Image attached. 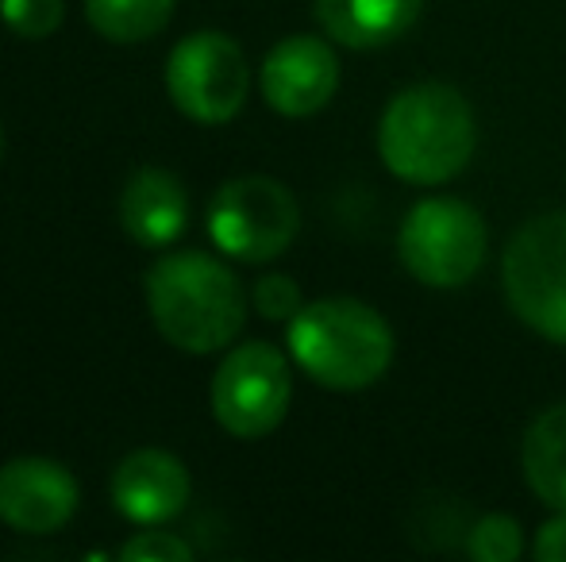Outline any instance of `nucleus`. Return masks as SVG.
Wrapping results in <instances>:
<instances>
[{
  "mask_svg": "<svg viewBox=\"0 0 566 562\" xmlns=\"http://www.w3.org/2000/svg\"><path fill=\"white\" fill-rule=\"evenodd\" d=\"M147 308L166 343L186 354H212L243 331L247 297L235 274L205 251L155 258L147 271Z\"/></svg>",
  "mask_w": 566,
  "mask_h": 562,
  "instance_id": "obj_1",
  "label": "nucleus"
},
{
  "mask_svg": "<svg viewBox=\"0 0 566 562\" xmlns=\"http://www.w3.org/2000/svg\"><path fill=\"white\" fill-rule=\"evenodd\" d=\"M474 113L451 85L424 82L401 89L378 124V155L409 185H443L474 155Z\"/></svg>",
  "mask_w": 566,
  "mask_h": 562,
  "instance_id": "obj_2",
  "label": "nucleus"
},
{
  "mask_svg": "<svg viewBox=\"0 0 566 562\" xmlns=\"http://www.w3.org/2000/svg\"><path fill=\"white\" fill-rule=\"evenodd\" d=\"M290 354L316 385L355 393L374 385L394 362V331L378 308L350 297L301 305L290 320Z\"/></svg>",
  "mask_w": 566,
  "mask_h": 562,
  "instance_id": "obj_3",
  "label": "nucleus"
},
{
  "mask_svg": "<svg viewBox=\"0 0 566 562\" xmlns=\"http://www.w3.org/2000/svg\"><path fill=\"white\" fill-rule=\"evenodd\" d=\"M501 282L521 324L566 343V212H544L509 240Z\"/></svg>",
  "mask_w": 566,
  "mask_h": 562,
  "instance_id": "obj_4",
  "label": "nucleus"
},
{
  "mask_svg": "<svg viewBox=\"0 0 566 562\" xmlns=\"http://www.w3.org/2000/svg\"><path fill=\"white\" fill-rule=\"evenodd\" d=\"M485 224L470 204L451 197H428L405 216L397 255L405 271L432 289H459L485 258Z\"/></svg>",
  "mask_w": 566,
  "mask_h": 562,
  "instance_id": "obj_5",
  "label": "nucleus"
},
{
  "mask_svg": "<svg viewBox=\"0 0 566 562\" xmlns=\"http://www.w3.org/2000/svg\"><path fill=\"white\" fill-rule=\"evenodd\" d=\"M301 227L293 193L274 178H235L209 204V235L220 255L239 263H270L285 255Z\"/></svg>",
  "mask_w": 566,
  "mask_h": 562,
  "instance_id": "obj_6",
  "label": "nucleus"
},
{
  "mask_svg": "<svg viewBox=\"0 0 566 562\" xmlns=\"http://www.w3.org/2000/svg\"><path fill=\"white\" fill-rule=\"evenodd\" d=\"M247 54L224 31H193L166 59V93L197 124H228L247 105Z\"/></svg>",
  "mask_w": 566,
  "mask_h": 562,
  "instance_id": "obj_7",
  "label": "nucleus"
},
{
  "mask_svg": "<svg viewBox=\"0 0 566 562\" xmlns=\"http://www.w3.org/2000/svg\"><path fill=\"white\" fill-rule=\"evenodd\" d=\"M212 416L235 439H262L290 413L293 374L277 347L243 343L228 351L212 378Z\"/></svg>",
  "mask_w": 566,
  "mask_h": 562,
  "instance_id": "obj_8",
  "label": "nucleus"
},
{
  "mask_svg": "<svg viewBox=\"0 0 566 562\" xmlns=\"http://www.w3.org/2000/svg\"><path fill=\"white\" fill-rule=\"evenodd\" d=\"M262 97L282 116H313L336 97L339 89V59L324 39L290 35L262 62Z\"/></svg>",
  "mask_w": 566,
  "mask_h": 562,
  "instance_id": "obj_9",
  "label": "nucleus"
},
{
  "mask_svg": "<svg viewBox=\"0 0 566 562\" xmlns=\"http://www.w3.org/2000/svg\"><path fill=\"white\" fill-rule=\"evenodd\" d=\"M77 512V481L54 458H12L0 466V520L15 532L51 536Z\"/></svg>",
  "mask_w": 566,
  "mask_h": 562,
  "instance_id": "obj_10",
  "label": "nucleus"
},
{
  "mask_svg": "<svg viewBox=\"0 0 566 562\" xmlns=\"http://www.w3.org/2000/svg\"><path fill=\"white\" fill-rule=\"evenodd\" d=\"M189 501V470L170 450H132L113 470V505L124 520L155 528L174 520Z\"/></svg>",
  "mask_w": 566,
  "mask_h": 562,
  "instance_id": "obj_11",
  "label": "nucleus"
},
{
  "mask_svg": "<svg viewBox=\"0 0 566 562\" xmlns=\"http://www.w3.org/2000/svg\"><path fill=\"white\" fill-rule=\"evenodd\" d=\"M119 224L139 247L163 251L186 232L189 224V197L174 173L147 166L135 170L132 181L119 193Z\"/></svg>",
  "mask_w": 566,
  "mask_h": 562,
  "instance_id": "obj_12",
  "label": "nucleus"
},
{
  "mask_svg": "<svg viewBox=\"0 0 566 562\" xmlns=\"http://www.w3.org/2000/svg\"><path fill=\"white\" fill-rule=\"evenodd\" d=\"M424 0H316V20L328 39L350 51H374L417 23Z\"/></svg>",
  "mask_w": 566,
  "mask_h": 562,
  "instance_id": "obj_13",
  "label": "nucleus"
},
{
  "mask_svg": "<svg viewBox=\"0 0 566 562\" xmlns=\"http://www.w3.org/2000/svg\"><path fill=\"white\" fill-rule=\"evenodd\" d=\"M524 481L544 505L566 512V405L539 413L524 432Z\"/></svg>",
  "mask_w": 566,
  "mask_h": 562,
  "instance_id": "obj_14",
  "label": "nucleus"
},
{
  "mask_svg": "<svg viewBox=\"0 0 566 562\" xmlns=\"http://www.w3.org/2000/svg\"><path fill=\"white\" fill-rule=\"evenodd\" d=\"M174 0H85V20L108 43H143L170 23Z\"/></svg>",
  "mask_w": 566,
  "mask_h": 562,
  "instance_id": "obj_15",
  "label": "nucleus"
},
{
  "mask_svg": "<svg viewBox=\"0 0 566 562\" xmlns=\"http://www.w3.org/2000/svg\"><path fill=\"white\" fill-rule=\"evenodd\" d=\"M470 555L478 562H516L524 551V536L521 524L513 517H501V512H490L482 517L474 528H470Z\"/></svg>",
  "mask_w": 566,
  "mask_h": 562,
  "instance_id": "obj_16",
  "label": "nucleus"
},
{
  "mask_svg": "<svg viewBox=\"0 0 566 562\" xmlns=\"http://www.w3.org/2000/svg\"><path fill=\"white\" fill-rule=\"evenodd\" d=\"M62 15V0H0V20L23 39H46L59 31Z\"/></svg>",
  "mask_w": 566,
  "mask_h": 562,
  "instance_id": "obj_17",
  "label": "nucleus"
},
{
  "mask_svg": "<svg viewBox=\"0 0 566 562\" xmlns=\"http://www.w3.org/2000/svg\"><path fill=\"white\" fill-rule=\"evenodd\" d=\"M124 562H193V548L174 532H139L119 548Z\"/></svg>",
  "mask_w": 566,
  "mask_h": 562,
  "instance_id": "obj_18",
  "label": "nucleus"
},
{
  "mask_svg": "<svg viewBox=\"0 0 566 562\" xmlns=\"http://www.w3.org/2000/svg\"><path fill=\"white\" fill-rule=\"evenodd\" d=\"M254 308H259L266 320H293L301 312V289L285 274H270L254 285Z\"/></svg>",
  "mask_w": 566,
  "mask_h": 562,
  "instance_id": "obj_19",
  "label": "nucleus"
},
{
  "mask_svg": "<svg viewBox=\"0 0 566 562\" xmlns=\"http://www.w3.org/2000/svg\"><path fill=\"white\" fill-rule=\"evenodd\" d=\"M536 559L539 562H566V512L547 520L536 536Z\"/></svg>",
  "mask_w": 566,
  "mask_h": 562,
  "instance_id": "obj_20",
  "label": "nucleus"
}]
</instances>
